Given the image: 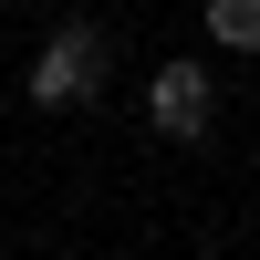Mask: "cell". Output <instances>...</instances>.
I'll use <instances>...</instances> for the list:
<instances>
[{"mask_svg": "<svg viewBox=\"0 0 260 260\" xmlns=\"http://www.w3.org/2000/svg\"><path fill=\"white\" fill-rule=\"evenodd\" d=\"M104 73H115V42H104V21H62V31L31 52L21 104H42V115H62V104H94V94H104Z\"/></svg>", "mask_w": 260, "mask_h": 260, "instance_id": "obj_1", "label": "cell"}, {"mask_svg": "<svg viewBox=\"0 0 260 260\" xmlns=\"http://www.w3.org/2000/svg\"><path fill=\"white\" fill-rule=\"evenodd\" d=\"M208 42H229V52H260V0H208Z\"/></svg>", "mask_w": 260, "mask_h": 260, "instance_id": "obj_3", "label": "cell"}, {"mask_svg": "<svg viewBox=\"0 0 260 260\" xmlns=\"http://www.w3.org/2000/svg\"><path fill=\"white\" fill-rule=\"evenodd\" d=\"M208 115H219V83H208V62H156V83H146V125L156 136H208Z\"/></svg>", "mask_w": 260, "mask_h": 260, "instance_id": "obj_2", "label": "cell"}]
</instances>
